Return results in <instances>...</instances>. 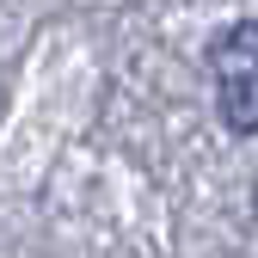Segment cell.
I'll use <instances>...</instances> for the list:
<instances>
[{
	"instance_id": "obj_1",
	"label": "cell",
	"mask_w": 258,
	"mask_h": 258,
	"mask_svg": "<svg viewBox=\"0 0 258 258\" xmlns=\"http://www.w3.org/2000/svg\"><path fill=\"white\" fill-rule=\"evenodd\" d=\"M215 68V105L234 136H258V19H240L209 55Z\"/></svg>"
}]
</instances>
